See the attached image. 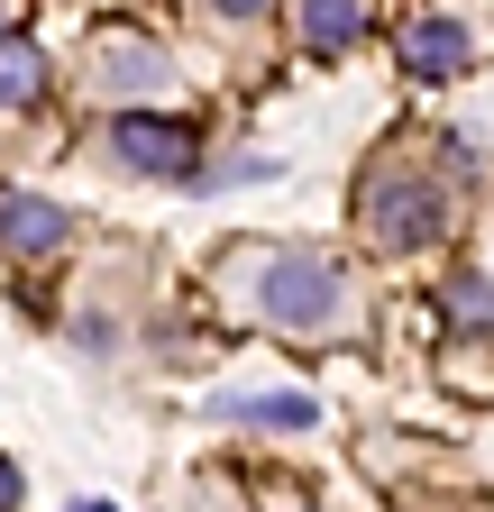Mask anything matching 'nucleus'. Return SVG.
I'll return each mask as SVG.
<instances>
[{
	"label": "nucleus",
	"mask_w": 494,
	"mask_h": 512,
	"mask_svg": "<svg viewBox=\"0 0 494 512\" xmlns=\"http://www.w3.org/2000/svg\"><path fill=\"white\" fill-rule=\"evenodd\" d=\"M37 92H46V55L19 28H0V110H37Z\"/></svg>",
	"instance_id": "obj_9"
},
{
	"label": "nucleus",
	"mask_w": 494,
	"mask_h": 512,
	"mask_svg": "<svg viewBox=\"0 0 494 512\" xmlns=\"http://www.w3.org/2000/svg\"><path fill=\"white\" fill-rule=\"evenodd\" d=\"M110 156L119 165H138V174H165V183H193L202 165V138H193V128H183V119H147V110H119L110 119Z\"/></svg>",
	"instance_id": "obj_2"
},
{
	"label": "nucleus",
	"mask_w": 494,
	"mask_h": 512,
	"mask_svg": "<svg viewBox=\"0 0 494 512\" xmlns=\"http://www.w3.org/2000/svg\"><path fill=\"white\" fill-rule=\"evenodd\" d=\"M293 28L312 55H348L366 37V0H293Z\"/></svg>",
	"instance_id": "obj_7"
},
{
	"label": "nucleus",
	"mask_w": 494,
	"mask_h": 512,
	"mask_svg": "<svg viewBox=\"0 0 494 512\" xmlns=\"http://www.w3.org/2000/svg\"><path fill=\"white\" fill-rule=\"evenodd\" d=\"M0 28H19V0H0Z\"/></svg>",
	"instance_id": "obj_13"
},
{
	"label": "nucleus",
	"mask_w": 494,
	"mask_h": 512,
	"mask_svg": "<svg viewBox=\"0 0 494 512\" xmlns=\"http://www.w3.org/2000/svg\"><path fill=\"white\" fill-rule=\"evenodd\" d=\"M65 238H74L65 202H46V192H10V183H0V247H10V256H55Z\"/></svg>",
	"instance_id": "obj_4"
},
{
	"label": "nucleus",
	"mask_w": 494,
	"mask_h": 512,
	"mask_svg": "<svg viewBox=\"0 0 494 512\" xmlns=\"http://www.w3.org/2000/svg\"><path fill=\"white\" fill-rule=\"evenodd\" d=\"M211 412H220V421H257V430H312V421H321L312 394H220Z\"/></svg>",
	"instance_id": "obj_8"
},
{
	"label": "nucleus",
	"mask_w": 494,
	"mask_h": 512,
	"mask_svg": "<svg viewBox=\"0 0 494 512\" xmlns=\"http://www.w3.org/2000/svg\"><path fill=\"white\" fill-rule=\"evenodd\" d=\"M211 10H229V19H247V10H266V0H211Z\"/></svg>",
	"instance_id": "obj_12"
},
{
	"label": "nucleus",
	"mask_w": 494,
	"mask_h": 512,
	"mask_svg": "<svg viewBox=\"0 0 494 512\" xmlns=\"http://www.w3.org/2000/svg\"><path fill=\"white\" fill-rule=\"evenodd\" d=\"M92 74H101V92H156V83H174V64H165V46H147V37H119V28H101V46H92Z\"/></svg>",
	"instance_id": "obj_6"
},
{
	"label": "nucleus",
	"mask_w": 494,
	"mask_h": 512,
	"mask_svg": "<svg viewBox=\"0 0 494 512\" xmlns=\"http://www.w3.org/2000/svg\"><path fill=\"white\" fill-rule=\"evenodd\" d=\"M19 494H28V485H19V467H10V458H0V503H19Z\"/></svg>",
	"instance_id": "obj_11"
},
{
	"label": "nucleus",
	"mask_w": 494,
	"mask_h": 512,
	"mask_svg": "<svg viewBox=\"0 0 494 512\" xmlns=\"http://www.w3.org/2000/svg\"><path fill=\"white\" fill-rule=\"evenodd\" d=\"M339 302H348V284H339L330 256H312V247H275V256H257V311L275 320V330H330Z\"/></svg>",
	"instance_id": "obj_1"
},
{
	"label": "nucleus",
	"mask_w": 494,
	"mask_h": 512,
	"mask_svg": "<svg viewBox=\"0 0 494 512\" xmlns=\"http://www.w3.org/2000/svg\"><path fill=\"white\" fill-rule=\"evenodd\" d=\"M357 211H366V229H376V247H421V238H440V192H430L421 174H376Z\"/></svg>",
	"instance_id": "obj_3"
},
{
	"label": "nucleus",
	"mask_w": 494,
	"mask_h": 512,
	"mask_svg": "<svg viewBox=\"0 0 494 512\" xmlns=\"http://www.w3.org/2000/svg\"><path fill=\"white\" fill-rule=\"evenodd\" d=\"M449 320L458 330H476V320H494V302H485V284L467 275V284H449Z\"/></svg>",
	"instance_id": "obj_10"
},
{
	"label": "nucleus",
	"mask_w": 494,
	"mask_h": 512,
	"mask_svg": "<svg viewBox=\"0 0 494 512\" xmlns=\"http://www.w3.org/2000/svg\"><path fill=\"white\" fill-rule=\"evenodd\" d=\"M467 28L449 19V10H421L412 28H403V74H421V83H449V74H467Z\"/></svg>",
	"instance_id": "obj_5"
}]
</instances>
